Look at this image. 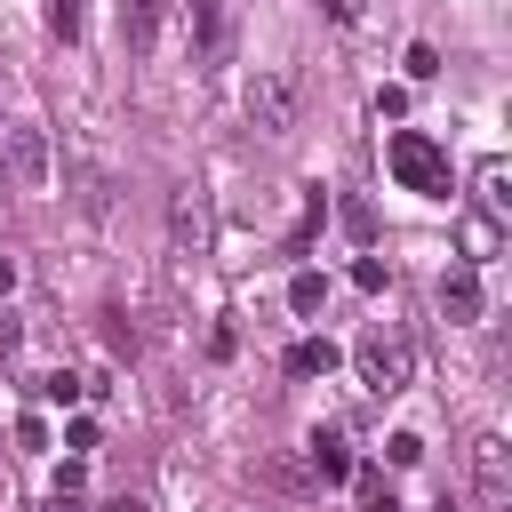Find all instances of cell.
Segmentation results:
<instances>
[{
    "mask_svg": "<svg viewBox=\"0 0 512 512\" xmlns=\"http://www.w3.org/2000/svg\"><path fill=\"white\" fill-rule=\"evenodd\" d=\"M16 448H48V424L40 416H16Z\"/></svg>",
    "mask_w": 512,
    "mask_h": 512,
    "instance_id": "22",
    "label": "cell"
},
{
    "mask_svg": "<svg viewBox=\"0 0 512 512\" xmlns=\"http://www.w3.org/2000/svg\"><path fill=\"white\" fill-rule=\"evenodd\" d=\"M472 488H480V504H488V512H504V504H512V456H504V440H496V432H480V440H472Z\"/></svg>",
    "mask_w": 512,
    "mask_h": 512,
    "instance_id": "4",
    "label": "cell"
},
{
    "mask_svg": "<svg viewBox=\"0 0 512 512\" xmlns=\"http://www.w3.org/2000/svg\"><path fill=\"white\" fill-rule=\"evenodd\" d=\"M328 16H336V24H352V16H360V0H328Z\"/></svg>",
    "mask_w": 512,
    "mask_h": 512,
    "instance_id": "26",
    "label": "cell"
},
{
    "mask_svg": "<svg viewBox=\"0 0 512 512\" xmlns=\"http://www.w3.org/2000/svg\"><path fill=\"white\" fill-rule=\"evenodd\" d=\"M344 232H352V240H376V208H368V200H344Z\"/></svg>",
    "mask_w": 512,
    "mask_h": 512,
    "instance_id": "17",
    "label": "cell"
},
{
    "mask_svg": "<svg viewBox=\"0 0 512 512\" xmlns=\"http://www.w3.org/2000/svg\"><path fill=\"white\" fill-rule=\"evenodd\" d=\"M320 304H328V280H320V272H296V280H288V312H304V320H312Z\"/></svg>",
    "mask_w": 512,
    "mask_h": 512,
    "instance_id": "14",
    "label": "cell"
},
{
    "mask_svg": "<svg viewBox=\"0 0 512 512\" xmlns=\"http://www.w3.org/2000/svg\"><path fill=\"white\" fill-rule=\"evenodd\" d=\"M0 496H8V488H0Z\"/></svg>",
    "mask_w": 512,
    "mask_h": 512,
    "instance_id": "29",
    "label": "cell"
},
{
    "mask_svg": "<svg viewBox=\"0 0 512 512\" xmlns=\"http://www.w3.org/2000/svg\"><path fill=\"white\" fill-rule=\"evenodd\" d=\"M104 512H144V504H136V496H112V504H104Z\"/></svg>",
    "mask_w": 512,
    "mask_h": 512,
    "instance_id": "28",
    "label": "cell"
},
{
    "mask_svg": "<svg viewBox=\"0 0 512 512\" xmlns=\"http://www.w3.org/2000/svg\"><path fill=\"white\" fill-rule=\"evenodd\" d=\"M432 72H440V48L416 40V48H408V80H432Z\"/></svg>",
    "mask_w": 512,
    "mask_h": 512,
    "instance_id": "18",
    "label": "cell"
},
{
    "mask_svg": "<svg viewBox=\"0 0 512 512\" xmlns=\"http://www.w3.org/2000/svg\"><path fill=\"white\" fill-rule=\"evenodd\" d=\"M352 288H368V296H376V288H384V264H376V256H360V264H352Z\"/></svg>",
    "mask_w": 512,
    "mask_h": 512,
    "instance_id": "21",
    "label": "cell"
},
{
    "mask_svg": "<svg viewBox=\"0 0 512 512\" xmlns=\"http://www.w3.org/2000/svg\"><path fill=\"white\" fill-rule=\"evenodd\" d=\"M496 240H504V224H496V216H464V256H472V264H488V256H496Z\"/></svg>",
    "mask_w": 512,
    "mask_h": 512,
    "instance_id": "13",
    "label": "cell"
},
{
    "mask_svg": "<svg viewBox=\"0 0 512 512\" xmlns=\"http://www.w3.org/2000/svg\"><path fill=\"white\" fill-rule=\"evenodd\" d=\"M8 288H16V264H8V256H0V296H8Z\"/></svg>",
    "mask_w": 512,
    "mask_h": 512,
    "instance_id": "27",
    "label": "cell"
},
{
    "mask_svg": "<svg viewBox=\"0 0 512 512\" xmlns=\"http://www.w3.org/2000/svg\"><path fill=\"white\" fill-rule=\"evenodd\" d=\"M168 224H176V248H192V256H200V240H208V208H200V192H176Z\"/></svg>",
    "mask_w": 512,
    "mask_h": 512,
    "instance_id": "9",
    "label": "cell"
},
{
    "mask_svg": "<svg viewBox=\"0 0 512 512\" xmlns=\"http://www.w3.org/2000/svg\"><path fill=\"white\" fill-rule=\"evenodd\" d=\"M8 176L16 184H48V136L40 128H8Z\"/></svg>",
    "mask_w": 512,
    "mask_h": 512,
    "instance_id": "5",
    "label": "cell"
},
{
    "mask_svg": "<svg viewBox=\"0 0 512 512\" xmlns=\"http://www.w3.org/2000/svg\"><path fill=\"white\" fill-rule=\"evenodd\" d=\"M160 16H168V0H120V40L144 56V48L160 40Z\"/></svg>",
    "mask_w": 512,
    "mask_h": 512,
    "instance_id": "7",
    "label": "cell"
},
{
    "mask_svg": "<svg viewBox=\"0 0 512 512\" xmlns=\"http://www.w3.org/2000/svg\"><path fill=\"white\" fill-rule=\"evenodd\" d=\"M384 456H392V464H416V456H424V440H416V432H392V440H384Z\"/></svg>",
    "mask_w": 512,
    "mask_h": 512,
    "instance_id": "19",
    "label": "cell"
},
{
    "mask_svg": "<svg viewBox=\"0 0 512 512\" xmlns=\"http://www.w3.org/2000/svg\"><path fill=\"white\" fill-rule=\"evenodd\" d=\"M32 392H40V400H56V408H72V400H80V392H88V384H80V376H72V368H48V376H40V384H32Z\"/></svg>",
    "mask_w": 512,
    "mask_h": 512,
    "instance_id": "15",
    "label": "cell"
},
{
    "mask_svg": "<svg viewBox=\"0 0 512 512\" xmlns=\"http://www.w3.org/2000/svg\"><path fill=\"white\" fill-rule=\"evenodd\" d=\"M64 448H80V456H88V448H96V424H88V416H72V424H64Z\"/></svg>",
    "mask_w": 512,
    "mask_h": 512,
    "instance_id": "23",
    "label": "cell"
},
{
    "mask_svg": "<svg viewBox=\"0 0 512 512\" xmlns=\"http://www.w3.org/2000/svg\"><path fill=\"white\" fill-rule=\"evenodd\" d=\"M280 368H288V376H328V368H336V344H328V336H296Z\"/></svg>",
    "mask_w": 512,
    "mask_h": 512,
    "instance_id": "10",
    "label": "cell"
},
{
    "mask_svg": "<svg viewBox=\"0 0 512 512\" xmlns=\"http://www.w3.org/2000/svg\"><path fill=\"white\" fill-rule=\"evenodd\" d=\"M352 360H360V384H368V392H408L416 352H408V336H400V328H368V336L352 344Z\"/></svg>",
    "mask_w": 512,
    "mask_h": 512,
    "instance_id": "2",
    "label": "cell"
},
{
    "mask_svg": "<svg viewBox=\"0 0 512 512\" xmlns=\"http://www.w3.org/2000/svg\"><path fill=\"white\" fill-rule=\"evenodd\" d=\"M192 8V40H200V56L216 64L224 56V0H184Z\"/></svg>",
    "mask_w": 512,
    "mask_h": 512,
    "instance_id": "11",
    "label": "cell"
},
{
    "mask_svg": "<svg viewBox=\"0 0 512 512\" xmlns=\"http://www.w3.org/2000/svg\"><path fill=\"white\" fill-rule=\"evenodd\" d=\"M384 160H392V176H400V192H424V200H448V152L424 136V128H400L392 144H384Z\"/></svg>",
    "mask_w": 512,
    "mask_h": 512,
    "instance_id": "1",
    "label": "cell"
},
{
    "mask_svg": "<svg viewBox=\"0 0 512 512\" xmlns=\"http://www.w3.org/2000/svg\"><path fill=\"white\" fill-rule=\"evenodd\" d=\"M16 344H24V328H16V320H8V312H0V360H8V352H16Z\"/></svg>",
    "mask_w": 512,
    "mask_h": 512,
    "instance_id": "25",
    "label": "cell"
},
{
    "mask_svg": "<svg viewBox=\"0 0 512 512\" xmlns=\"http://www.w3.org/2000/svg\"><path fill=\"white\" fill-rule=\"evenodd\" d=\"M48 32L56 40H80V0H48Z\"/></svg>",
    "mask_w": 512,
    "mask_h": 512,
    "instance_id": "16",
    "label": "cell"
},
{
    "mask_svg": "<svg viewBox=\"0 0 512 512\" xmlns=\"http://www.w3.org/2000/svg\"><path fill=\"white\" fill-rule=\"evenodd\" d=\"M48 512H88V504H80V488H48Z\"/></svg>",
    "mask_w": 512,
    "mask_h": 512,
    "instance_id": "24",
    "label": "cell"
},
{
    "mask_svg": "<svg viewBox=\"0 0 512 512\" xmlns=\"http://www.w3.org/2000/svg\"><path fill=\"white\" fill-rule=\"evenodd\" d=\"M504 184H512V168L504 160H480V216H496V224L512 216V192Z\"/></svg>",
    "mask_w": 512,
    "mask_h": 512,
    "instance_id": "12",
    "label": "cell"
},
{
    "mask_svg": "<svg viewBox=\"0 0 512 512\" xmlns=\"http://www.w3.org/2000/svg\"><path fill=\"white\" fill-rule=\"evenodd\" d=\"M304 456H312V480H352V448H344V432H312Z\"/></svg>",
    "mask_w": 512,
    "mask_h": 512,
    "instance_id": "8",
    "label": "cell"
},
{
    "mask_svg": "<svg viewBox=\"0 0 512 512\" xmlns=\"http://www.w3.org/2000/svg\"><path fill=\"white\" fill-rule=\"evenodd\" d=\"M480 304H488V288H480V264H456V272L440 280V312H448V320H480Z\"/></svg>",
    "mask_w": 512,
    "mask_h": 512,
    "instance_id": "6",
    "label": "cell"
},
{
    "mask_svg": "<svg viewBox=\"0 0 512 512\" xmlns=\"http://www.w3.org/2000/svg\"><path fill=\"white\" fill-rule=\"evenodd\" d=\"M248 120H256L264 136H288V128H296V72H288V64H272V72L248 80Z\"/></svg>",
    "mask_w": 512,
    "mask_h": 512,
    "instance_id": "3",
    "label": "cell"
},
{
    "mask_svg": "<svg viewBox=\"0 0 512 512\" xmlns=\"http://www.w3.org/2000/svg\"><path fill=\"white\" fill-rule=\"evenodd\" d=\"M408 112V88H376V120H400Z\"/></svg>",
    "mask_w": 512,
    "mask_h": 512,
    "instance_id": "20",
    "label": "cell"
}]
</instances>
